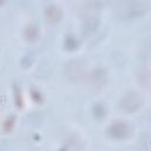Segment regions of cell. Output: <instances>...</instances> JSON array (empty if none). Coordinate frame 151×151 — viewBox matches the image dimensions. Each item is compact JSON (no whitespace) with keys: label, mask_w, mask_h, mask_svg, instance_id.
Listing matches in <instances>:
<instances>
[{"label":"cell","mask_w":151,"mask_h":151,"mask_svg":"<svg viewBox=\"0 0 151 151\" xmlns=\"http://www.w3.org/2000/svg\"><path fill=\"white\" fill-rule=\"evenodd\" d=\"M146 11V5L143 2H125L118 8V17L124 20H130L143 15Z\"/></svg>","instance_id":"obj_1"},{"label":"cell","mask_w":151,"mask_h":151,"mask_svg":"<svg viewBox=\"0 0 151 151\" xmlns=\"http://www.w3.org/2000/svg\"><path fill=\"white\" fill-rule=\"evenodd\" d=\"M142 105H143V98L134 91H130L125 93L119 101V107L127 113L137 111Z\"/></svg>","instance_id":"obj_2"},{"label":"cell","mask_w":151,"mask_h":151,"mask_svg":"<svg viewBox=\"0 0 151 151\" xmlns=\"http://www.w3.org/2000/svg\"><path fill=\"white\" fill-rule=\"evenodd\" d=\"M133 133V129L126 122H114L107 129V134L114 139H126Z\"/></svg>","instance_id":"obj_3"},{"label":"cell","mask_w":151,"mask_h":151,"mask_svg":"<svg viewBox=\"0 0 151 151\" xmlns=\"http://www.w3.org/2000/svg\"><path fill=\"white\" fill-rule=\"evenodd\" d=\"M84 64L79 60H72L64 67V74L70 81H79L84 77Z\"/></svg>","instance_id":"obj_4"},{"label":"cell","mask_w":151,"mask_h":151,"mask_svg":"<svg viewBox=\"0 0 151 151\" xmlns=\"http://www.w3.org/2000/svg\"><path fill=\"white\" fill-rule=\"evenodd\" d=\"M90 84L94 90H100L106 84V72L103 68H96L90 76Z\"/></svg>","instance_id":"obj_5"},{"label":"cell","mask_w":151,"mask_h":151,"mask_svg":"<svg viewBox=\"0 0 151 151\" xmlns=\"http://www.w3.org/2000/svg\"><path fill=\"white\" fill-rule=\"evenodd\" d=\"M60 9L55 6H50L48 8H46L45 11V15H46V20L54 24V22H58L60 20Z\"/></svg>","instance_id":"obj_6"}]
</instances>
